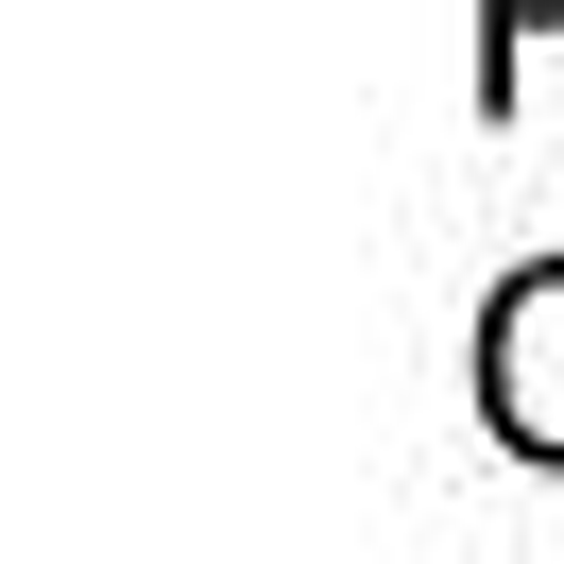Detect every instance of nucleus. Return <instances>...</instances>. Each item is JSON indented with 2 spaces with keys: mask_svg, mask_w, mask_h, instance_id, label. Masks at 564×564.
<instances>
[{
  "mask_svg": "<svg viewBox=\"0 0 564 564\" xmlns=\"http://www.w3.org/2000/svg\"><path fill=\"white\" fill-rule=\"evenodd\" d=\"M530 35H564V0H479V104L513 120V52Z\"/></svg>",
  "mask_w": 564,
  "mask_h": 564,
  "instance_id": "nucleus-2",
  "label": "nucleus"
},
{
  "mask_svg": "<svg viewBox=\"0 0 564 564\" xmlns=\"http://www.w3.org/2000/svg\"><path fill=\"white\" fill-rule=\"evenodd\" d=\"M479 427L564 479V257H530V274L496 291V325H479Z\"/></svg>",
  "mask_w": 564,
  "mask_h": 564,
  "instance_id": "nucleus-1",
  "label": "nucleus"
}]
</instances>
